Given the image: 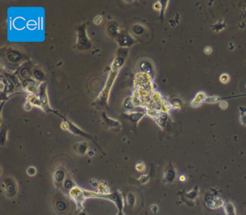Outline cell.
Wrapping results in <instances>:
<instances>
[{"label":"cell","mask_w":246,"mask_h":215,"mask_svg":"<svg viewBox=\"0 0 246 215\" xmlns=\"http://www.w3.org/2000/svg\"><path fill=\"white\" fill-rule=\"evenodd\" d=\"M118 74H119V71L110 69L108 74L107 79L105 81V85H104L102 90L99 93L96 100L94 101L93 103L92 104L93 106L98 108L108 106L110 92H111V88H112L113 85L114 84V82L116 79V78H117Z\"/></svg>","instance_id":"6da1fadb"},{"label":"cell","mask_w":246,"mask_h":215,"mask_svg":"<svg viewBox=\"0 0 246 215\" xmlns=\"http://www.w3.org/2000/svg\"><path fill=\"white\" fill-rule=\"evenodd\" d=\"M52 113L56 114L57 116L60 117V118L62 119V122H61V125H60V127H61V129H62V130L69 131L71 134L75 135V136H82V137L91 140L92 142H93L94 144H95V145L98 146V147H99L98 145L96 142V140H95V136L91 134H89L88 133L85 132L84 131H83L82 129H81L80 128L78 127V126L76 125L75 124H74L72 121H70V119L67 118V117L64 116V115H61V113H58V111L53 110Z\"/></svg>","instance_id":"7a4b0ae2"},{"label":"cell","mask_w":246,"mask_h":215,"mask_svg":"<svg viewBox=\"0 0 246 215\" xmlns=\"http://www.w3.org/2000/svg\"><path fill=\"white\" fill-rule=\"evenodd\" d=\"M87 24L86 22L82 23L77 27L75 48L79 51H89L93 47V43L87 32Z\"/></svg>","instance_id":"3957f363"},{"label":"cell","mask_w":246,"mask_h":215,"mask_svg":"<svg viewBox=\"0 0 246 215\" xmlns=\"http://www.w3.org/2000/svg\"><path fill=\"white\" fill-rule=\"evenodd\" d=\"M129 49H126V48H118V50L116 51V54L114 58H113L112 63L111 64V68L110 69L113 70L119 71L124 65L126 60L129 56Z\"/></svg>","instance_id":"277c9868"},{"label":"cell","mask_w":246,"mask_h":215,"mask_svg":"<svg viewBox=\"0 0 246 215\" xmlns=\"http://www.w3.org/2000/svg\"><path fill=\"white\" fill-rule=\"evenodd\" d=\"M120 48L130 49L132 46L137 43V40L130 33L124 30H121L117 38L115 40Z\"/></svg>","instance_id":"5b68a950"},{"label":"cell","mask_w":246,"mask_h":215,"mask_svg":"<svg viewBox=\"0 0 246 215\" xmlns=\"http://www.w3.org/2000/svg\"><path fill=\"white\" fill-rule=\"evenodd\" d=\"M38 97H39L40 102L43 106V111L49 113L52 112L53 109L51 108L50 103H49V99L48 96L47 92V83L46 82L40 83L38 87V91L37 92Z\"/></svg>","instance_id":"8992f818"},{"label":"cell","mask_w":246,"mask_h":215,"mask_svg":"<svg viewBox=\"0 0 246 215\" xmlns=\"http://www.w3.org/2000/svg\"><path fill=\"white\" fill-rule=\"evenodd\" d=\"M5 57L11 64H20L23 61L24 55L17 49L10 48L5 51Z\"/></svg>","instance_id":"52a82bcc"},{"label":"cell","mask_w":246,"mask_h":215,"mask_svg":"<svg viewBox=\"0 0 246 215\" xmlns=\"http://www.w3.org/2000/svg\"><path fill=\"white\" fill-rule=\"evenodd\" d=\"M204 202L206 203L207 207L211 209H217L219 208L224 207V204L223 200L219 197L215 195L207 193L204 197Z\"/></svg>","instance_id":"ba28073f"},{"label":"cell","mask_w":246,"mask_h":215,"mask_svg":"<svg viewBox=\"0 0 246 215\" xmlns=\"http://www.w3.org/2000/svg\"><path fill=\"white\" fill-rule=\"evenodd\" d=\"M22 88L26 92H28V95L30 94H37L38 91V87L40 83L35 81L33 77L28 78V79H23L22 82Z\"/></svg>","instance_id":"9c48e42d"},{"label":"cell","mask_w":246,"mask_h":215,"mask_svg":"<svg viewBox=\"0 0 246 215\" xmlns=\"http://www.w3.org/2000/svg\"><path fill=\"white\" fill-rule=\"evenodd\" d=\"M101 121L102 124L110 129L119 130L121 129V124L120 123L119 121L109 117L105 112H102L101 113Z\"/></svg>","instance_id":"30bf717a"},{"label":"cell","mask_w":246,"mask_h":215,"mask_svg":"<svg viewBox=\"0 0 246 215\" xmlns=\"http://www.w3.org/2000/svg\"><path fill=\"white\" fill-rule=\"evenodd\" d=\"M106 33L108 35L109 38H111V39H113L114 40H116V39L117 38V37L119 35V33H121V29L120 28L119 25L118 23L116 22V21L114 20H111L109 21L106 24Z\"/></svg>","instance_id":"8fae6325"},{"label":"cell","mask_w":246,"mask_h":215,"mask_svg":"<svg viewBox=\"0 0 246 215\" xmlns=\"http://www.w3.org/2000/svg\"><path fill=\"white\" fill-rule=\"evenodd\" d=\"M146 112H127V113H122L121 115L123 117V118L129 121L136 126L139 124V122L146 115Z\"/></svg>","instance_id":"7c38bea8"},{"label":"cell","mask_w":246,"mask_h":215,"mask_svg":"<svg viewBox=\"0 0 246 215\" xmlns=\"http://www.w3.org/2000/svg\"><path fill=\"white\" fill-rule=\"evenodd\" d=\"M177 177V172L176 168L172 164H169L164 173V180L169 184H172L175 182Z\"/></svg>","instance_id":"4fadbf2b"},{"label":"cell","mask_w":246,"mask_h":215,"mask_svg":"<svg viewBox=\"0 0 246 215\" xmlns=\"http://www.w3.org/2000/svg\"><path fill=\"white\" fill-rule=\"evenodd\" d=\"M139 69L141 73H145L150 74L152 77V74L153 72V67L152 66L151 63L150 61H147V60H141V61L139 63Z\"/></svg>","instance_id":"5bb4252c"},{"label":"cell","mask_w":246,"mask_h":215,"mask_svg":"<svg viewBox=\"0 0 246 215\" xmlns=\"http://www.w3.org/2000/svg\"><path fill=\"white\" fill-rule=\"evenodd\" d=\"M26 100L29 102L31 104L32 106H34L38 108H40L42 111H43V106L42 105L41 102H40L39 97H38L37 94H30L28 95Z\"/></svg>","instance_id":"9a60e30c"},{"label":"cell","mask_w":246,"mask_h":215,"mask_svg":"<svg viewBox=\"0 0 246 215\" xmlns=\"http://www.w3.org/2000/svg\"><path fill=\"white\" fill-rule=\"evenodd\" d=\"M73 149L74 152L77 154H78L79 155H84V154L87 153V144L84 142H78V143L75 144L74 145Z\"/></svg>","instance_id":"2e32d148"},{"label":"cell","mask_w":246,"mask_h":215,"mask_svg":"<svg viewBox=\"0 0 246 215\" xmlns=\"http://www.w3.org/2000/svg\"><path fill=\"white\" fill-rule=\"evenodd\" d=\"M32 77H33V79H35V81L38 82V83H42L44 82L46 80V75L44 74V72L41 69L39 68H35L32 71Z\"/></svg>","instance_id":"e0dca14e"},{"label":"cell","mask_w":246,"mask_h":215,"mask_svg":"<svg viewBox=\"0 0 246 215\" xmlns=\"http://www.w3.org/2000/svg\"><path fill=\"white\" fill-rule=\"evenodd\" d=\"M206 93L203 92H199L196 94L194 99L191 103V106L192 107H199L202 103L206 101Z\"/></svg>","instance_id":"ac0fdd59"},{"label":"cell","mask_w":246,"mask_h":215,"mask_svg":"<svg viewBox=\"0 0 246 215\" xmlns=\"http://www.w3.org/2000/svg\"><path fill=\"white\" fill-rule=\"evenodd\" d=\"M224 211L225 213V215H237L236 209L235 207L232 202H229L224 205Z\"/></svg>","instance_id":"d6986e66"},{"label":"cell","mask_w":246,"mask_h":215,"mask_svg":"<svg viewBox=\"0 0 246 215\" xmlns=\"http://www.w3.org/2000/svg\"><path fill=\"white\" fill-rule=\"evenodd\" d=\"M132 32L134 35H141L145 33V28L144 26L141 25L135 24L132 26Z\"/></svg>","instance_id":"ffe728a7"},{"label":"cell","mask_w":246,"mask_h":215,"mask_svg":"<svg viewBox=\"0 0 246 215\" xmlns=\"http://www.w3.org/2000/svg\"><path fill=\"white\" fill-rule=\"evenodd\" d=\"M123 107H124L126 109L129 110V111L133 109V108H136L133 103V100H132V97H127V98H126L125 100L123 101Z\"/></svg>","instance_id":"44dd1931"},{"label":"cell","mask_w":246,"mask_h":215,"mask_svg":"<svg viewBox=\"0 0 246 215\" xmlns=\"http://www.w3.org/2000/svg\"><path fill=\"white\" fill-rule=\"evenodd\" d=\"M198 193H199L198 188L196 187L195 189H192L191 191L188 192L187 193L188 198V199H190V200H195L196 199V197L198 196Z\"/></svg>","instance_id":"7402d4cb"},{"label":"cell","mask_w":246,"mask_h":215,"mask_svg":"<svg viewBox=\"0 0 246 215\" xmlns=\"http://www.w3.org/2000/svg\"><path fill=\"white\" fill-rule=\"evenodd\" d=\"M7 132H8L7 129H1V134H1L0 135V137H1V145H4L5 142H7Z\"/></svg>","instance_id":"603a6c76"},{"label":"cell","mask_w":246,"mask_h":215,"mask_svg":"<svg viewBox=\"0 0 246 215\" xmlns=\"http://www.w3.org/2000/svg\"><path fill=\"white\" fill-rule=\"evenodd\" d=\"M230 77L227 74H222V75L219 77V80H220L221 82H222L223 84H227L230 82Z\"/></svg>","instance_id":"cb8c5ba5"},{"label":"cell","mask_w":246,"mask_h":215,"mask_svg":"<svg viewBox=\"0 0 246 215\" xmlns=\"http://www.w3.org/2000/svg\"><path fill=\"white\" fill-rule=\"evenodd\" d=\"M102 20H103V17L101 15H96L93 19V23L95 25H99L102 22Z\"/></svg>","instance_id":"d4e9b609"},{"label":"cell","mask_w":246,"mask_h":215,"mask_svg":"<svg viewBox=\"0 0 246 215\" xmlns=\"http://www.w3.org/2000/svg\"><path fill=\"white\" fill-rule=\"evenodd\" d=\"M162 3L161 1H157L155 4H153V9L155 10V11H160L162 10Z\"/></svg>","instance_id":"484cf974"},{"label":"cell","mask_w":246,"mask_h":215,"mask_svg":"<svg viewBox=\"0 0 246 215\" xmlns=\"http://www.w3.org/2000/svg\"><path fill=\"white\" fill-rule=\"evenodd\" d=\"M219 97L212 96V97H208V98H207L206 100V102L212 103H217V101H219Z\"/></svg>","instance_id":"4316f807"},{"label":"cell","mask_w":246,"mask_h":215,"mask_svg":"<svg viewBox=\"0 0 246 215\" xmlns=\"http://www.w3.org/2000/svg\"><path fill=\"white\" fill-rule=\"evenodd\" d=\"M219 107L222 108V109H225L227 107V103L226 101H222V102H221L219 103Z\"/></svg>","instance_id":"83f0119b"},{"label":"cell","mask_w":246,"mask_h":215,"mask_svg":"<svg viewBox=\"0 0 246 215\" xmlns=\"http://www.w3.org/2000/svg\"><path fill=\"white\" fill-rule=\"evenodd\" d=\"M212 49L210 46H206V48H204V53L206 54H210L212 53Z\"/></svg>","instance_id":"f1b7e54d"},{"label":"cell","mask_w":246,"mask_h":215,"mask_svg":"<svg viewBox=\"0 0 246 215\" xmlns=\"http://www.w3.org/2000/svg\"><path fill=\"white\" fill-rule=\"evenodd\" d=\"M137 165H139V167L137 168V170H139V171H143V170L145 169V166L143 163H141V164H139V163H138Z\"/></svg>","instance_id":"f546056e"},{"label":"cell","mask_w":246,"mask_h":215,"mask_svg":"<svg viewBox=\"0 0 246 215\" xmlns=\"http://www.w3.org/2000/svg\"><path fill=\"white\" fill-rule=\"evenodd\" d=\"M240 121H241L242 124L243 125H246V114L242 115L240 118Z\"/></svg>","instance_id":"4dcf8cb0"},{"label":"cell","mask_w":246,"mask_h":215,"mask_svg":"<svg viewBox=\"0 0 246 215\" xmlns=\"http://www.w3.org/2000/svg\"><path fill=\"white\" fill-rule=\"evenodd\" d=\"M179 179H180V181H185V180H186V178H185V175H180V178H179Z\"/></svg>","instance_id":"1f68e13d"},{"label":"cell","mask_w":246,"mask_h":215,"mask_svg":"<svg viewBox=\"0 0 246 215\" xmlns=\"http://www.w3.org/2000/svg\"><path fill=\"white\" fill-rule=\"evenodd\" d=\"M141 178H145V175H142V176H141ZM141 178H140V179H139V181H141ZM144 183H147L148 181V178L147 179H145V178H144Z\"/></svg>","instance_id":"d6a6232c"},{"label":"cell","mask_w":246,"mask_h":215,"mask_svg":"<svg viewBox=\"0 0 246 215\" xmlns=\"http://www.w3.org/2000/svg\"><path fill=\"white\" fill-rule=\"evenodd\" d=\"M117 215H123V213H122V211H121V210H120L119 213H118V214Z\"/></svg>","instance_id":"836d02e7"}]
</instances>
